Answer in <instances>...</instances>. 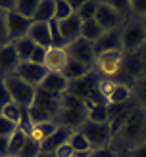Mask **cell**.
Masks as SVG:
<instances>
[{
  "instance_id": "cell-1",
  "label": "cell",
  "mask_w": 146,
  "mask_h": 157,
  "mask_svg": "<svg viewBox=\"0 0 146 157\" xmlns=\"http://www.w3.org/2000/svg\"><path fill=\"white\" fill-rule=\"evenodd\" d=\"M142 144H146V111L135 105L117 132L112 136L110 147L119 155H125Z\"/></svg>"
},
{
  "instance_id": "cell-2",
  "label": "cell",
  "mask_w": 146,
  "mask_h": 157,
  "mask_svg": "<svg viewBox=\"0 0 146 157\" xmlns=\"http://www.w3.org/2000/svg\"><path fill=\"white\" fill-rule=\"evenodd\" d=\"M85 121H87V104L69 92L60 96V111L56 117L58 127H65L69 130H79Z\"/></svg>"
},
{
  "instance_id": "cell-3",
  "label": "cell",
  "mask_w": 146,
  "mask_h": 157,
  "mask_svg": "<svg viewBox=\"0 0 146 157\" xmlns=\"http://www.w3.org/2000/svg\"><path fill=\"white\" fill-rule=\"evenodd\" d=\"M96 98L108 107H117L133 101V90H131V84L115 81V78H98Z\"/></svg>"
},
{
  "instance_id": "cell-4",
  "label": "cell",
  "mask_w": 146,
  "mask_h": 157,
  "mask_svg": "<svg viewBox=\"0 0 146 157\" xmlns=\"http://www.w3.org/2000/svg\"><path fill=\"white\" fill-rule=\"evenodd\" d=\"M58 111H60V98L37 88L35 100L31 104V107L27 109L31 123L33 124H37V123H56Z\"/></svg>"
},
{
  "instance_id": "cell-5",
  "label": "cell",
  "mask_w": 146,
  "mask_h": 157,
  "mask_svg": "<svg viewBox=\"0 0 146 157\" xmlns=\"http://www.w3.org/2000/svg\"><path fill=\"white\" fill-rule=\"evenodd\" d=\"M121 50L125 54L140 52V48L146 42V25L142 19L129 17L121 25Z\"/></svg>"
},
{
  "instance_id": "cell-6",
  "label": "cell",
  "mask_w": 146,
  "mask_h": 157,
  "mask_svg": "<svg viewBox=\"0 0 146 157\" xmlns=\"http://www.w3.org/2000/svg\"><path fill=\"white\" fill-rule=\"evenodd\" d=\"M2 81L6 84L8 92H10V98H12L14 104H18L23 109H29L31 104H33V100H35V94H37L35 86H31L25 81H21L18 75H10V77L2 78Z\"/></svg>"
},
{
  "instance_id": "cell-7",
  "label": "cell",
  "mask_w": 146,
  "mask_h": 157,
  "mask_svg": "<svg viewBox=\"0 0 146 157\" xmlns=\"http://www.w3.org/2000/svg\"><path fill=\"white\" fill-rule=\"evenodd\" d=\"M123 59H125V52H106L96 56V61L92 65L94 71L100 78H117L123 67Z\"/></svg>"
},
{
  "instance_id": "cell-8",
  "label": "cell",
  "mask_w": 146,
  "mask_h": 157,
  "mask_svg": "<svg viewBox=\"0 0 146 157\" xmlns=\"http://www.w3.org/2000/svg\"><path fill=\"white\" fill-rule=\"evenodd\" d=\"M144 75H146V59L142 58L140 52H133V54H125L121 73L115 81H121L125 84H133L135 81L142 78Z\"/></svg>"
},
{
  "instance_id": "cell-9",
  "label": "cell",
  "mask_w": 146,
  "mask_h": 157,
  "mask_svg": "<svg viewBox=\"0 0 146 157\" xmlns=\"http://www.w3.org/2000/svg\"><path fill=\"white\" fill-rule=\"evenodd\" d=\"M79 130L87 136V140L92 146V150H102V147H110L112 146V128H110V123L100 124V123L85 121Z\"/></svg>"
},
{
  "instance_id": "cell-10",
  "label": "cell",
  "mask_w": 146,
  "mask_h": 157,
  "mask_svg": "<svg viewBox=\"0 0 146 157\" xmlns=\"http://www.w3.org/2000/svg\"><path fill=\"white\" fill-rule=\"evenodd\" d=\"M94 21L100 25V29H102L104 33H108V31H117V29H121V25L127 19H123L121 15L112 8V4L108 2V0H100V6H98L96 15H94Z\"/></svg>"
},
{
  "instance_id": "cell-11",
  "label": "cell",
  "mask_w": 146,
  "mask_h": 157,
  "mask_svg": "<svg viewBox=\"0 0 146 157\" xmlns=\"http://www.w3.org/2000/svg\"><path fill=\"white\" fill-rule=\"evenodd\" d=\"M65 50H67V54H69V58H71V59L83 61V63H87L90 67L94 65V61H96L94 44L89 42V40H85V38H77L75 42L65 46Z\"/></svg>"
},
{
  "instance_id": "cell-12",
  "label": "cell",
  "mask_w": 146,
  "mask_h": 157,
  "mask_svg": "<svg viewBox=\"0 0 146 157\" xmlns=\"http://www.w3.org/2000/svg\"><path fill=\"white\" fill-rule=\"evenodd\" d=\"M15 75H18L21 81H25L27 84L38 88L41 82L44 81V77L48 75V71H46L44 65H37V63H33V61H21L18 71H15Z\"/></svg>"
},
{
  "instance_id": "cell-13",
  "label": "cell",
  "mask_w": 146,
  "mask_h": 157,
  "mask_svg": "<svg viewBox=\"0 0 146 157\" xmlns=\"http://www.w3.org/2000/svg\"><path fill=\"white\" fill-rule=\"evenodd\" d=\"M6 23H8V36H10V42H15L19 38H25L29 35V29L33 25V19H27L23 15L10 12L6 13Z\"/></svg>"
},
{
  "instance_id": "cell-14",
  "label": "cell",
  "mask_w": 146,
  "mask_h": 157,
  "mask_svg": "<svg viewBox=\"0 0 146 157\" xmlns=\"http://www.w3.org/2000/svg\"><path fill=\"white\" fill-rule=\"evenodd\" d=\"M19 63H21V59H19L12 42L6 44V46H0V78L15 75Z\"/></svg>"
},
{
  "instance_id": "cell-15",
  "label": "cell",
  "mask_w": 146,
  "mask_h": 157,
  "mask_svg": "<svg viewBox=\"0 0 146 157\" xmlns=\"http://www.w3.org/2000/svg\"><path fill=\"white\" fill-rule=\"evenodd\" d=\"M38 90L42 92H48L52 96H64V94L69 92V81L65 78L64 73H48L44 77V81L41 82Z\"/></svg>"
},
{
  "instance_id": "cell-16",
  "label": "cell",
  "mask_w": 146,
  "mask_h": 157,
  "mask_svg": "<svg viewBox=\"0 0 146 157\" xmlns=\"http://www.w3.org/2000/svg\"><path fill=\"white\" fill-rule=\"evenodd\" d=\"M69 61V54L65 48H60V46H50L46 50V59H44V67L48 73H61L65 69Z\"/></svg>"
},
{
  "instance_id": "cell-17",
  "label": "cell",
  "mask_w": 146,
  "mask_h": 157,
  "mask_svg": "<svg viewBox=\"0 0 146 157\" xmlns=\"http://www.w3.org/2000/svg\"><path fill=\"white\" fill-rule=\"evenodd\" d=\"M81 25L83 21L79 19V15H71L64 21H58V29H60V36H61V42H64V48L67 44L75 42L77 38H81Z\"/></svg>"
},
{
  "instance_id": "cell-18",
  "label": "cell",
  "mask_w": 146,
  "mask_h": 157,
  "mask_svg": "<svg viewBox=\"0 0 146 157\" xmlns=\"http://www.w3.org/2000/svg\"><path fill=\"white\" fill-rule=\"evenodd\" d=\"M121 50V31H108L102 36L94 42V52L96 56L100 54H106V52H117ZM123 52V50H121Z\"/></svg>"
},
{
  "instance_id": "cell-19",
  "label": "cell",
  "mask_w": 146,
  "mask_h": 157,
  "mask_svg": "<svg viewBox=\"0 0 146 157\" xmlns=\"http://www.w3.org/2000/svg\"><path fill=\"white\" fill-rule=\"evenodd\" d=\"M85 104H87V121L100 124L110 123V107L106 104H102L100 100H89Z\"/></svg>"
},
{
  "instance_id": "cell-20",
  "label": "cell",
  "mask_w": 146,
  "mask_h": 157,
  "mask_svg": "<svg viewBox=\"0 0 146 157\" xmlns=\"http://www.w3.org/2000/svg\"><path fill=\"white\" fill-rule=\"evenodd\" d=\"M27 36H29L37 46H42V48H50V46H52V36H50V27H48V23L33 21V25H31Z\"/></svg>"
},
{
  "instance_id": "cell-21",
  "label": "cell",
  "mask_w": 146,
  "mask_h": 157,
  "mask_svg": "<svg viewBox=\"0 0 146 157\" xmlns=\"http://www.w3.org/2000/svg\"><path fill=\"white\" fill-rule=\"evenodd\" d=\"M71 132H73V130H69V128H65V127H58V130L54 132V134H52L48 140H46V142H42L41 150H42L44 153H54L60 146H64V144L69 142V136H71Z\"/></svg>"
},
{
  "instance_id": "cell-22",
  "label": "cell",
  "mask_w": 146,
  "mask_h": 157,
  "mask_svg": "<svg viewBox=\"0 0 146 157\" xmlns=\"http://www.w3.org/2000/svg\"><path fill=\"white\" fill-rule=\"evenodd\" d=\"M61 73L65 75V78H67L69 82H75V81H79V78H85L87 75H90L92 73V67L87 65V63H83V61H77V59L69 58L67 65H65V69Z\"/></svg>"
},
{
  "instance_id": "cell-23",
  "label": "cell",
  "mask_w": 146,
  "mask_h": 157,
  "mask_svg": "<svg viewBox=\"0 0 146 157\" xmlns=\"http://www.w3.org/2000/svg\"><path fill=\"white\" fill-rule=\"evenodd\" d=\"M58 130V124L56 123H37L33 124V128H31V138L35 140V142H38L42 146V142H46L54 132Z\"/></svg>"
},
{
  "instance_id": "cell-24",
  "label": "cell",
  "mask_w": 146,
  "mask_h": 157,
  "mask_svg": "<svg viewBox=\"0 0 146 157\" xmlns=\"http://www.w3.org/2000/svg\"><path fill=\"white\" fill-rule=\"evenodd\" d=\"M54 17H56V0H38V8L33 21L50 23Z\"/></svg>"
},
{
  "instance_id": "cell-25",
  "label": "cell",
  "mask_w": 146,
  "mask_h": 157,
  "mask_svg": "<svg viewBox=\"0 0 146 157\" xmlns=\"http://www.w3.org/2000/svg\"><path fill=\"white\" fill-rule=\"evenodd\" d=\"M67 144L73 147L75 153H85V155H89V153L92 151L90 142L87 140V136H85L81 130H73L71 136H69V142H67Z\"/></svg>"
},
{
  "instance_id": "cell-26",
  "label": "cell",
  "mask_w": 146,
  "mask_h": 157,
  "mask_svg": "<svg viewBox=\"0 0 146 157\" xmlns=\"http://www.w3.org/2000/svg\"><path fill=\"white\" fill-rule=\"evenodd\" d=\"M131 90H133V104L146 111V75L131 84Z\"/></svg>"
},
{
  "instance_id": "cell-27",
  "label": "cell",
  "mask_w": 146,
  "mask_h": 157,
  "mask_svg": "<svg viewBox=\"0 0 146 157\" xmlns=\"http://www.w3.org/2000/svg\"><path fill=\"white\" fill-rule=\"evenodd\" d=\"M102 35H104V31L100 29V25L94 19L83 21V25H81V38H85V40H89V42L94 44Z\"/></svg>"
},
{
  "instance_id": "cell-28",
  "label": "cell",
  "mask_w": 146,
  "mask_h": 157,
  "mask_svg": "<svg viewBox=\"0 0 146 157\" xmlns=\"http://www.w3.org/2000/svg\"><path fill=\"white\" fill-rule=\"evenodd\" d=\"M12 44H14V48H15V52H18V56H19L21 61H29L31 56H33V52H35V48H37V44L31 40L29 36L19 38V40H15Z\"/></svg>"
},
{
  "instance_id": "cell-29",
  "label": "cell",
  "mask_w": 146,
  "mask_h": 157,
  "mask_svg": "<svg viewBox=\"0 0 146 157\" xmlns=\"http://www.w3.org/2000/svg\"><path fill=\"white\" fill-rule=\"evenodd\" d=\"M27 113V109H23V107H19L18 104H8L6 107H2L0 109V115L2 117H6L10 123H14V124H19L21 123V119H23V115Z\"/></svg>"
},
{
  "instance_id": "cell-30",
  "label": "cell",
  "mask_w": 146,
  "mask_h": 157,
  "mask_svg": "<svg viewBox=\"0 0 146 157\" xmlns=\"http://www.w3.org/2000/svg\"><path fill=\"white\" fill-rule=\"evenodd\" d=\"M37 8H38V0H15L14 12L23 15V17H27V19H35Z\"/></svg>"
},
{
  "instance_id": "cell-31",
  "label": "cell",
  "mask_w": 146,
  "mask_h": 157,
  "mask_svg": "<svg viewBox=\"0 0 146 157\" xmlns=\"http://www.w3.org/2000/svg\"><path fill=\"white\" fill-rule=\"evenodd\" d=\"M27 138H29V134L25 130H21V128H18L10 136V157H18L19 150L23 147V144L27 142Z\"/></svg>"
},
{
  "instance_id": "cell-32",
  "label": "cell",
  "mask_w": 146,
  "mask_h": 157,
  "mask_svg": "<svg viewBox=\"0 0 146 157\" xmlns=\"http://www.w3.org/2000/svg\"><path fill=\"white\" fill-rule=\"evenodd\" d=\"M98 6H100V0H83V6L81 10L77 12L81 21H89V19H94V15L98 12Z\"/></svg>"
},
{
  "instance_id": "cell-33",
  "label": "cell",
  "mask_w": 146,
  "mask_h": 157,
  "mask_svg": "<svg viewBox=\"0 0 146 157\" xmlns=\"http://www.w3.org/2000/svg\"><path fill=\"white\" fill-rule=\"evenodd\" d=\"M41 151H42V150H41V144L35 142V140L29 136L27 142L23 144V147L19 150L18 157H38V155H41Z\"/></svg>"
},
{
  "instance_id": "cell-34",
  "label": "cell",
  "mask_w": 146,
  "mask_h": 157,
  "mask_svg": "<svg viewBox=\"0 0 146 157\" xmlns=\"http://www.w3.org/2000/svg\"><path fill=\"white\" fill-rule=\"evenodd\" d=\"M75 15V12L71 10V6H69V0H56V21H64L67 17H71Z\"/></svg>"
},
{
  "instance_id": "cell-35",
  "label": "cell",
  "mask_w": 146,
  "mask_h": 157,
  "mask_svg": "<svg viewBox=\"0 0 146 157\" xmlns=\"http://www.w3.org/2000/svg\"><path fill=\"white\" fill-rule=\"evenodd\" d=\"M131 17H146V0H131Z\"/></svg>"
},
{
  "instance_id": "cell-36",
  "label": "cell",
  "mask_w": 146,
  "mask_h": 157,
  "mask_svg": "<svg viewBox=\"0 0 146 157\" xmlns=\"http://www.w3.org/2000/svg\"><path fill=\"white\" fill-rule=\"evenodd\" d=\"M18 130V124H14L6 119V117L0 115V136H6V138H10L14 132Z\"/></svg>"
},
{
  "instance_id": "cell-37",
  "label": "cell",
  "mask_w": 146,
  "mask_h": 157,
  "mask_svg": "<svg viewBox=\"0 0 146 157\" xmlns=\"http://www.w3.org/2000/svg\"><path fill=\"white\" fill-rule=\"evenodd\" d=\"M10 44V36H8V23H6V13L0 12V46Z\"/></svg>"
},
{
  "instance_id": "cell-38",
  "label": "cell",
  "mask_w": 146,
  "mask_h": 157,
  "mask_svg": "<svg viewBox=\"0 0 146 157\" xmlns=\"http://www.w3.org/2000/svg\"><path fill=\"white\" fill-rule=\"evenodd\" d=\"M46 50L48 48H42V46H37L35 52H33V56H31L29 61H33V63L37 65H44V59H46Z\"/></svg>"
},
{
  "instance_id": "cell-39",
  "label": "cell",
  "mask_w": 146,
  "mask_h": 157,
  "mask_svg": "<svg viewBox=\"0 0 146 157\" xmlns=\"http://www.w3.org/2000/svg\"><path fill=\"white\" fill-rule=\"evenodd\" d=\"M87 157H119V153L113 151L112 147H102V150H92Z\"/></svg>"
},
{
  "instance_id": "cell-40",
  "label": "cell",
  "mask_w": 146,
  "mask_h": 157,
  "mask_svg": "<svg viewBox=\"0 0 146 157\" xmlns=\"http://www.w3.org/2000/svg\"><path fill=\"white\" fill-rule=\"evenodd\" d=\"M8 104H12V98H10V92H8V88H6L4 81L0 78V109L6 107Z\"/></svg>"
},
{
  "instance_id": "cell-41",
  "label": "cell",
  "mask_w": 146,
  "mask_h": 157,
  "mask_svg": "<svg viewBox=\"0 0 146 157\" xmlns=\"http://www.w3.org/2000/svg\"><path fill=\"white\" fill-rule=\"evenodd\" d=\"M54 155H56V157H73L75 151H73V147L69 144H64V146H60L58 150L54 151Z\"/></svg>"
},
{
  "instance_id": "cell-42",
  "label": "cell",
  "mask_w": 146,
  "mask_h": 157,
  "mask_svg": "<svg viewBox=\"0 0 146 157\" xmlns=\"http://www.w3.org/2000/svg\"><path fill=\"white\" fill-rule=\"evenodd\" d=\"M0 157H10V138L0 136Z\"/></svg>"
},
{
  "instance_id": "cell-43",
  "label": "cell",
  "mask_w": 146,
  "mask_h": 157,
  "mask_svg": "<svg viewBox=\"0 0 146 157\" xmlns=\"http://www.w3.org/2000/svg\"><path fill=\"white\" fill-rule=\"evenodd\" d=\"M15 10V0H0V12L10 13Z\"/></svg>"
},
{
  "instance_id": "cell-44",
  "label": "cell",
  "mask_w": 146,
  "mask_h": 157,
  "mask_svg": "<svg viewBox=\"0 0 146 157\" xmlns=\"http://www.w3.org/2000/svg\"><path fill=\"white\" fill-rule=\"evenodd\" d=\"M127 157H146V144L135 147V150H131L129 153H125Z\"/></svg>"
},
{
  "instance_id": "cell-45",
  "label": "cell",
  "mask_w": 146,
  "mask_h": 157,
  "mask_svg": "<svg viewBox=\"0 0 146 157\" xmlns=\"http://www.w3.org/2000/svg\"><path fill=\"white\" fill-rule=\"evenodd\" d=\"M38 157H56V155H54V153H44V151H41V155H38Z\"/></svg>"
},
{
  "instance_id": "cell-46",
  "label": "cell",
  "mask_w": 146,
  "mask_h": 157,
  "mask_svg": "<svg viewBox=\"0 0 146 157\" xmlns=\"http://www.w3.org/2000/svg\"><path fill=\"white\" fill-rule=\"evenodd\" d=\"M140 54H142V58L146 59V42H144V46H142V48H140Z\"/></svg>"
},
{
  "instance_id": "cell-47",
  "label": "cell",
  "mask_w": 146,
  "mask_h": 157,
  "mask_svg": "<svg viewBox=\"0 0 146 157\" xmlns=\"http://www.w3.org/2000/svg\"><path fill=\"white\" fill-rule=\"evenodd\" d=\"M73 157H87V155H85V153H75Z\"/></svg>"
},
{
  "instance_id": "cell-48",
  "label": "cell",
  "mask_w": 146,
  "mask_h": 157,
  "mask_svg": "<svg viewBox=\"0 0 146 157\" xmlns=\"http://www.w3.org/2000/svg\"><path fill=\"white\" fill-rule=\"evenodd\" d=\"M142 21H144V25H146V17H144V19H142Z\"/></svg>"
},
{
  "instance_id": "cell-49",
  "label": "cell",
  "mask_w": 146,
  "mask_h": 157,
  "mask_svg": "<svg viewBox=\"0 0 146 157\" xmlns=\"http://www.w3.org/2000/svg\"><path fill=\"white\" fill-rule=\"evenodd\" d=\"M119 157H127V155H119Z\"/></svg>"
}]
</instances>
